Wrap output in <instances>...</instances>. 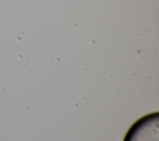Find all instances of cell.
Segmentation results:
<instances>
[{"label": "cell", "mask_w": 159, "mask_h": 141, "mask_svg": "<svg viewBox=\"0 0 159 141\" xmlns=\"http://www.w3.org/2000/svg\"><path fill=\"white\" fill-rule=\"evenodd\" d=\"M123 141H159V113L145 115L128 129Z\"/></svg>", "instance_id": "6da1fadb"}]
</instances>
